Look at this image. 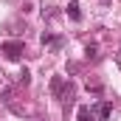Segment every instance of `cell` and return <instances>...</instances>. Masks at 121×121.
Instances as JSON below:
<instances>
[{"label":"cell","mask_w":121,"mask_h":121,"mask_svg":"<svg viewBox=\"0 0 121 121\" xmlns=\"http://www.w3.org/2000/svg\"><path fill=\"white\" fill-rule=\"evenodd\" d=\"M0 51L6 54V59H20V56H23V51H26V45H23L20 39H9V42H3V45H0Z\"/></svg>","instance_id":"cell-2"},{"label":"cell","mask_w":121,"mask_h":121,"mask_svg":"<svg viewBox=\"0 0 121 121\" xmlns=\"http://www.w3.org/2000/svg\"><path fill=\"white\" fill-rule=\"evenodd\" d=\"M85 54H87V59H90V62H96V59H99V45H96V42H90V45L85 48Z\"/></svg>","instance_id":"cell-6"},{"label":"cell","mask_w":121,"mask_h":121,"mask_svg":"<svg viewBox=\"0 0 121 121\" xmlns=\"http://www.w3.org/2000/svg\"><path fill=\"white\" fill-rule=\"evenodd\" d=\"M110 113H113V104H110V101H99V104L93 107V118H99V121H107Z\"/></svg>","instance_id":"cell-3"},{"label":"cell","mask_w":121,"mask_h":121,"mask_svg":"<svg viewBox=\"0 0 121 121\" xmlns=\"http://www.w3.org/2000/svg\"><path fill=\"white\" fill-rule=\"evenodd\" d=\"M39 39H42V45H51V48H56V51L62 48V39H59V37H54V34H42Z\"/></svg>","instance_id":"cell-5"},{"label":"cell","mask_w":121,"mask_h":121,"mask_svg":"<svg viewBox=\"0 0 121 121\" xmlns=\"http://www.w3.org/2000/svg\"><path fill=\"white\" fill-rule=\"evenodd\" d=\"M17 82H20V85H28V82H31V73L26 70V68L20 70V76H17Z\"/></svg>","instance_id":"cell-8"},{"label":"cell","mask_w":121,"mask_h":121,"mask_svg":"<svg viewBox=\"0 0 121 121\" xmlns=\"http://www.w3.org/2000/svg\"><path fill=\"white\" fill-rule=\"evenodd\" d=\"M51 96L59 101H70L73 99V82H65V76H54L51 79Z\"/></svg>","instance_id":"cell-1"},{"label":"cell","mask_w":121,"mask_h":121,"mask_svg":"<svg viewBox=\"0 0 121 121\" xmlns=\"http://www.w3.org/2000/svg\"><path fill=\"white\" fill-rule=\"evenodd\" d=\"M76 118H79V121H93V110H90V107H79Z\"/></svg>","instance_id":"cell-7"},{"label":"cell","mask_w":121,"mask_h":121,"mask_svg":"<svg viewBox=\"0 0 121 121\" xmlns=\"http://www.w3.org/2000/svg\"><path fill=\"white\" fill-rule=\"evenodd\" d=\"M68 17H70L73 23H79V20H82V11H79V0H70V3H68Z\"/></svg>","instance_id":"cell-4"},{"label":"cell","mask_w":121,"mask_h":121,"mask_svg":"<svg viewBox=\"0 0 121 121\" xmlns=\"http://www.w3.org/2000/svg\"><path fill=\"white\" fill-rule=\"evenodd\" d=\"M101 3H104V6H107V3H110V0H101Z\"/></svg>","instance_id":"cell-10"},{"label":"cell","mask_w":121,"mask_h":121,"mask_svg":"<svg viewBox=\"0 0 121 121\" xmlns=\"http://www.w3.org/2000/svg\"><path fill=\"white\" fill-rule=\"evenodd\" d=\"M116 65H118V68H121V51H118V54H116Z\"/></svg>","instance_id":"cell-9"}]
</instances>
